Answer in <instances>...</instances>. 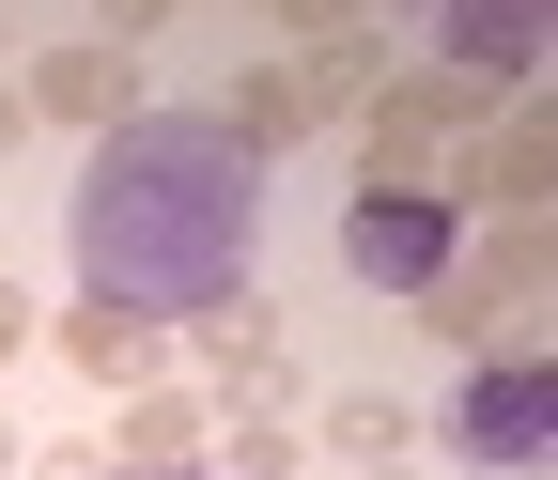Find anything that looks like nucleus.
<instances>
[{
  "mask_svg": "<svg viewBox=\"0 0 558 480\" xmlns=\"http://www.w3.org/2000/svg\"><path fill=\"white\" fill-rule=\"evenodd\" d=\"M357 480H418V465H357Z\"/></svg>",
  "mask_w": 558,
  "mask_h": 480,
  "instance_id": "obj_19",
  "label": "nucleus"
},
{
  "mask_svg": "<svg viewBox=\"0 0 558 480\" xmlns=\"http://www.w3.org/2000/svg\"><path fill=\"white\" fill-rule=\"evenodd\" d=\"M171 372H218L233 403H279V372H295V357H279V310H264V295H218V310L171 325Z\"/></svg>",
  "mask_w": 558,
  "mask_h": 480,
  "instance_id": "obj_9",
  "label": "nucleus"
},
{
  "mask_svg": "<svg viewBox=\"0 0 558 480\" xmlns=\"http://www.w3.org/2000/svg\"><path fill=\"white\" fill-rule=\"evenodd\" d=\"M543 280H558V233H527V218H497V233H465L450 248V280L418 295L435 310V341H465V357H527V310H543Z\"/></svg>",
  "mask_w": 558,
  "mask_h": 480,
  "instance_id": "obj_3",
  "label": "nucleus"
},
{
  "mask_svg": "<svg viewBox=\"0 0 558 480\" xmlns=\"http://www.w3.org/2000/svg\"><path fill=\"white\" fill-rule=\"evenodd\" d=\"M0 47H16V16H0Z\"/></svg>",
  "mask_w": 558,
  "mask_h": 480,
  "instance_id": "obj_20",
  "label": "nucleus"
},
{
  "mask_svg": "<svg viewBox=\"0 0 558 480\" xmlns=\"http://www.w3.org/2000/svg\"><path fill=\"white\" fill-rule=\"evenodd\" d=\"M202 465H218V480H295V465H311V434L279 419V403H248V419H233L218 450H202Z\"/></svg>",
  "mask_w": 558,
  "mask_h": 480,
  "instance_id": "obj_14",
  "label": "nucleus"
},
{
  "mask_svg": "<svg viewBox=\"0 0 558 480\" xmlns=\"http://www.w3.org/2000/svg\"><path fill=\"white\" fill-rule=\"evenodd\" d=\"M279 62H295V94H311V124H357L373 109V78H388V16H357V0H295L279 16Z\"/></svg>",
  "mask_w": 558,
  "mask_h": 480,
  "instance_id": "obj_5",
  "label": "nucleus"
},
{
  "mask_svg": "<svg viewBox=\"0 0 558 480\" xmlns=\"http://www.w3.org/2000/svg\"><path fill=\"white\" fill-rule=\"evenodd\" d=\"M16 465H32V450H16V419H0V480H16Z\"/></svg>",
  "mask_w": 558,
  "mask_h": 480,
  "instance_id": "obj_18",
  "label": "nucleus"
},
{
  "mask_svg": "<svg viewBox=\"0 0 558 480\" xmlns=\"http://www.w3.org/2000/svg\"><path fill=\"white\" fill-rule=\"evenodd\" d=\"M16 480H47V465H16Z\"/></svg>",
  "mask_w": 558,
  "mask_h": 480,
  "instance_id": "obj_21",
  "label": "nucleus"
},
{
  "mask_svg": "<svg viewBox=\"0 0 558 480\" xmlns=\"http://www.w3.org/2000/svg\"><path fill=\"white\" fill-rule=\"evenodd\" d=\"M326 450H341V465H418V403H403V387H341V403H326Z\"/></svg>",
  "mask_w": 558,
  "mask_h": 480,
  "instance_id": "obj_13",
  "label": "nucleus"
},
{
  "mask_svg": "<svg viewBox=\"0 0 558 480\" xmlns=\"http://www.w3.org/2000/svg\"><path fill=\"white\" fill-rule=\"evenodd\" d=\"M481 124H497V94H465V78H435V62H388L373 78V109H357V186H435Z\"/></svg>",
  "mask_w": 558,
  "mask_h": 480,
  "instance_id": "obj_2",
  "label": "nucleus"
},
{
  "mask_svg": "<svg viewBox=\"0 0 558 480\" xmlns=\"http://www.w3.org/2000/svg\"><path fill=\"white\" fill-rule=\"evenodd\" d=\"M0 248H16V233H0Z\"/></svg>",
  "mask_w": 558,
  "mask_h": 480,
  "instance_id": "obj_22",
  "label": "nucleus"
},
{
  "mask_svg": "<svg viewBox=\"0 0 558 480\" xmlns=\"http://www.w3.org/2000/svg\"><path fill=\"white\" fill-rule=\"evenodd\" d=\"M109 480H218V465H109Z\"/></svg>",
  "mask_w": 558,
  "mask_h": 480,
  "instance_id": "obj_17",
  "label": "nucleus"
},
{
  "mask_svg": "<svg viewBox=\"0 0 558 480\" xmlns=\"http://www.w3.org/2000/svg\"><path fill=\"white\" fill-rule=\"evenodd\" d=\"M47 357H62V372H94V387H171V325L62 295V310H47Z\"/></svg>",
  "mask_w": 558,
  "mask_h": 480,
  "instance_id": "obj_11",
  "label": "nucleus"
},
{
  "mask_svg": "<svg viewBox=\"0 0 558 480\" xmlns=\"http://www.w3.org/2000/svg\"><path fill=\"white\" fill-rule=\"evenodd\" d=\"M32 341H47V310H32L16 280H0V372H16V357H32Z\"/></svg>",
  "mask_w": 558,
  "mask_h": 480,
  "instance_id": "obj_15",
  "label": "nucleus"
},
{
  "mask_svg": "<svg viewBox=\"0 0 558 480\" xmlns=\"http://www.w3.org/2000/svg\"><path fill=\"white\" fill-rule=\"evenodd\" d=\"M202 450H218L202 387H124V434H109V465H202Z\"/></svg>",
  "mask_w": 558,
  "mask_h": 480,
  "instance_id": "obj_12",
  "label": "nucleus"
},
{
  "mask_svg": "<svg viewBox=\"0 0 558 480\" xmlns=\"http://www.w3.org/2000/svg\"><path fill=\"white\" fill-rule=\"evenodd\" d=\"M435 186L450 201H497V218H543V201H558V109H497Z\"/></svg>",
  "mask_w": 558,
  "mask_h": 480,
  "instance_id": "obj_8",
  "label": "nucleus"
},
{
  "mask_svg": "<svg viewBox=\"0 0 558 480\" xmlns=\"http://www.w3.org/2000/svg\"><path fill=\"white\" fill-rule=\"evenodd\" d=\"M450 248H465V201L450 186H357L341 201V263H357L373 295H435Z\"/></svg>",
  "mask_w": 558,
  "mask_h": 480,
  "instance_id": "obj_4",
  "label": "nucleus"
},
{
  "mask_svg": "<svg viewBox=\"0 0 558 480\" xmlns=\"http://www.w3.org/2000/svg\"><path fill=\"white\" fill-rule=\"evenodd\" d=\"M527 62H543L527 0H450L435 16V78H465V94H527Z\"/></svg>",
  "mask_w": 558,
  "mask_h": 480,
  "instance_id": "obj_10",
  "label": "nucleus"
},
{
  "mask_svg": "<svg viewBox=\"0 0 558 480\" xmlns=\"http://www.w3.org/2000/svg\"><path fill=\"white\" fill-rule=\"evenodd\" d=\"M16 109H32V124L62 109L78 140H109V124H140L156 94H140V62H124V47H94V32H47V47H32V78H16Z\"/></svg>",
  "mask_w": 558,
  "mask_h": 480,
  "instance_id": "obj_7",
  "label": "nucleus"
},
{
  "mask_svg": "<svg viewBox=\"0 0 558 480\" xmlns=\"http://www.w3.org/2000/svg\"><path fill=\"white\" fill-rule=\"evenodd\" d=\"M62 233H78V295L94 310H140V325H186L248 295V233H264V171L218 140V109H140L94 140L78 201H62Z\"/></svg>",
  "mask_w": 558,
  "mask_h": 480,
  "instance_id": "obj_1",
  "label": "nucleus"
},
{
  "mask_svg": "<svg viewBox=\"0 0 558 480\" xmlns=\"http://www.w3.org/2000/svg\"><path fill=\"white\" fill-rule=\"evenodd\" d=\"M0 156H32V109H16V78H0Z\"/></svg>",
  "mask_w": 558,
  "mask_h": 480,
  "instance_id": "obj_16",
  "label": "nucleus"
},
{
  "mask_svg": "<svg viewBox=\"0 0 558 480\" xmlns=\"http://www.w3.org/2000/svg\"><path fill=\"white\" fill-rule=\"evenodd\" d=\"M450 450L465 465H543L558 450V357H481L450 403Z\"/></svg>",
  "mask_w": 558,
  "mask_h": 480,
  "instance_id": "obj_6",
  "label": "nucleus"
}]
</instances>
